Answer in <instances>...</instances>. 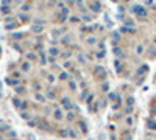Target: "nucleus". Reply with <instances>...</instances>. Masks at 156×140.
<instances>
[{"label":"nucleus","instance_id":"nucleus-1","mask_svg":"<svg viewBox=\"0 0 156 140\" xmlns=\"http://www.w3.org/2000/svg\"><path fill=\"white\" fill-rule=\"evenodd\" d=\"M150 128H152V129H156V123L155 121H150V125H148Z\"/></svg>","mask_w":156,"mask_h":140},{"label":"nucleus","instance_id":"nucleus-2","mask_svg":"<svg viewBox=\"0 0 156 140\" xmlns=\"http://www.w3.org/2000/svg\"><path fill=\"white\" fill-rule=\"evenodd\" d=\"M152 112H153V114H156V106L153 107V111H152Z\"/></svg>","mask_w":156,"mask_h":140}]
</instances>
